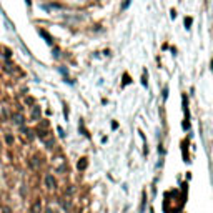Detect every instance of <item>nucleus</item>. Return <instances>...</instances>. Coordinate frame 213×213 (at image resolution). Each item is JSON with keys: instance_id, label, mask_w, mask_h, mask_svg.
<instances>
[{"instance_id": "nucleus-3", "label": "nucleus", "mask_w": 213, "mask_h": 213, "mask_svg": "<svg viewBox=\"0 0 213 213\" xmlns=\"http://www.w3.org/2000/svg\"><path fill=\"white\" fill-rule=\"evenodd\" d=\"M47 213H55V211H52V210H48V211H47Z\"/></svg>"}, {"instance_id": "nucleus-1", "label": "nucleus", "mask_w": 213, "mask_h": 213, "mask_svg": "<svg viewBox=\"0 0 213 213\" xmlns=\"http://www.w3.org/2000/svg\"><path fill=\"white\" fill-rule=\"evenodd\" d=\"M45 183L48 185L50 188H55V180L52 178V176H47V180H45Z\"/></svg>"}, {"instance_id": "nucleus-2", "label": "nucleus", "mask_w": 213, "mask_h": 213, "mask_svg": "<svg viewBox=\"0 0 213 213\" xmlns=\"http://www.w3.org/2000/svg\"><path fill=\"white\" fill-rule=\"evenodd\" d=\"M40 208H42V205H40V202H37L32 208V213H40Z\"/></svg>"}]
</instances>
